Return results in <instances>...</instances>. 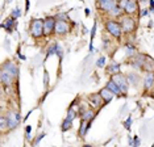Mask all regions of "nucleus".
<instances>
[{
	"label": "nucleus",
	"mask_w": 154,
	"mask_h": 147,
	"mask_svg": "<svg viewBox=\"0 0 154 147\" xmlns=\"http://www.w3.org/2000/svg\"><path fill=\"white\" fill-rule=\"evenodd\" d=\"M2 26L4 28L7 32H9V33H11V32L13 30V26H15V19H12V17H11V19H8L4 24H2Z\"/></svg>",
	"instance_id": "17"
},
{
	"label": "nucleus",
	"mask_w": 154,
	"mask_h": 147,
	"mask_svg": "<svg viewBox=\"0 0 154 147\" xmlns=\"http://www.w3.org/2000/svg\"><path fill=\"white\" fill-rule=\"evenodd\" d=\"M91 122H87V121H82V125H80V129H79V135L80 136H85L86 135V131L88 130Z\"/></svg>",
	"instance_id": "19"
},
{
	"label": "nucleus",
	"mask_w": 154,
	"mask_h": 147,
	"mask_svg": "<svg viewBox=\"0 0 154 147\" xmlns=\"http://www.w3.org/2000/svg\"><path fill=\"white\" fill-rule=\"evenodd\" d=\"M0 124H2V130H5V128H8V122H7L5 117L0 118Z\"/></svg>",
	"instance_id": "28"
},
{
	"label": "nucleus",
	"mask_w": 154,
	"mask_h": 147,
	"mask_svg": "<svg viewBox=\"0 0 154 147\" xmlns=\"http://www.w3.org/2000/svg\"><path fill=\"white\" fill-rule=\"evenodd\" d=\"M127 78H128L129 84H132V86H137V83H138V76H137V75L134 76V74L132 72V74H129Z\"/></svg>",
	"instance_id": "20"
},
{
	"label": "nucleus",
	"mask_w": 154,
	"mask_h": 147,
	"mask_svg": "<svg viewBox=\"0 0 154 147\" xmlns=\"http://www.w3.org/2000/svg\"><path fill=\"white\" fill-rule=\"evenodd\" d=\"M131 125H132V117H128V118H127V121L124 122L125 129H127V130H129V129H131Z\"/></svg>",
	"instance_id": "29"
},
{
	"label": "nucleus",
	"mask_w": 154,
	"mask_h": 147,
	"mask_svg": "<svg viewBox=\"0 0 154 147\" xmlns=\"http://www.w3.org/2000/svg\"><path fill=\"white\" fill-rule=\"evenodd\" d=\"M111 80H113V82L116 83L119 87H120L121 92H124V93L128 92L129 82H128V78L125 75H122V74H116V75H112Z\"/></svg>",
	"instance_id": "5"
},
{
	"label": "nucleus",
	"mask_w": 154,
	"mask_h": 147,
	"mask_svg": "<svg viewBox=\"0 0 154 147\" xmlns=\"http://www.w3.org/2000/svg\"><path fill=\"white\" fill-rule=\"evenodd\" d=\"M11 16H12V19H17V17L21 16V12H20L19 8H15V9L12 10V15Z\"/></svg>",
	"instance_id": "27"
},
{
	"label": "nucleus",
	"mask_w": 154,
	"mask_h": 147,
	"mask_svg": "<svg viewBox=\"0 0 154 147\" xmlns=\"http://www.w3.org/2000/svg\"><path fill=\"white\" fill-rule=\"evenodd\" d=\"M26 139H29L30 136H29V134H30V131H32V128H30V126H26Z\"/></svg>",
	"instance_id": "32"
},
{
	"label": "nucleus",
	"mask_w": 154,
	"mask_h": 147,
	"mask_svg": "<svg viewBox=\"0 0 154 147\" xmlns=\"http://www.w3.org/2000/svg\"><path fill=\"white\" fill-rule=\"evenodd\" d=\"M3 71H5V72H8L9 75H12L13 78H17V74H19V68H17V66L13 62H7L3 64V67H2Z\"/></svg>",
	"instance_id": "8"
},
{
	"label": "nucleus",
	"mask_w": 154,
	"mask_h": 147,
	"mask_svg": "<svg viewBox=\"0 0 154 147\" xmlns=\"http://www.w3.org/2000/svg\"><path fill=\"white\" fill-rule=\"evenodd\" d=\"M106 87H107V88L109 89V91H111V92L113 93V94H120V93H121L120 87H119L117 84L113 82V80H109V82L107 83V86H106Z\"/></svg>",
	"instance_id": "14"
},
{
	"label": "nucleus",
	"mask_w": 154,
	"mask_h": 147,
	"mask_svg": "<svg viewBox=\"0 0 154 147\" xmlns=\"http://www.w3.org/2000/svg\"><path fill=\"white\" fill-rule=\"evenodd\" d=\"M148 15H149V9H148V8L142 9V12L140 13V16H148Z\"/></svg>",
	"instance_id": "33"
},
{
	"label": "nucleus",
	"mask_w": 154,
	"mask_h": 147,
	"mask_svg": "<svg viewBox=\"0 0 154 147\" xmlns=\"http://www.w3.org/2000/svg\"><path fill=\"white\" fill-rule=\"evenodd\" d=\"M75 112L72 110V108H70L69 112H67V117H66V120H69V121H74L75 120Z\"/></svg>",
	"instance_id": "24"
},
{
	"label": "nucleus",
	"mask_w": 154,
	"mask_h": 147,
	"mask_svg": "<svg viewBox=\"0 0 154 147\" xmlns=\"http://www.w3.org/2000/svg\"><path fill=\"white\" fill-rule=\"evenodd\" d=\"M137 10H138L137 2H136V0H128V2H127V5H125L124 12L127 13V15L132 16V15H134V13L137 12Z\"/></svg>",
	"instance_id": "10"
},
{
	"label": "nucleus",
	"mask_w": 154,
	"mask_h": 147,
	"mask_svg": "<svg viewBox=\"0 0 154 147\" xmlns=\"http://www.w3.org/2000/svg\"><path fill=\"white\" fill-rule=\"evenodd\" d=\"M57 49H58V44H53L48 49V55H53L57 54Z\"/></svg>",
	"instance_id": "23"
},
{
	"label": "nucleus",
	"mask_w": 154,
	"mask_h": 147,
	"mask_svg": "<svg viewBox=\"0 0 154 147\" xmlns=\"http://www.w3.org/2000/svg\"><path fill=\"white\" fill-rule=\"evenodd\" d=\"M5 118H7V122H8V129H9V130L16 129L17 126H19L20 121H21L20 114L17 113V112H15V110H9L8 113H7Z\"/></svg>",
	"instance_id": "4"
},
{
	"label": "nucleus",
	"mask_w": 154,
	"mask_h": 147,
	"mask_svg": "<svg viewBox=\"0 0 154 147\" xmlns=\"http://www.w3.org/2000/svg\"><path fill=\"white\" fill-rule=\"evenodd\" d=\"M104 64H106V57H100L96 62V66L99 68H101V67H104Z\"/></svg>",
	"instance_id": "25"
},
{
	"label": "nucleus",
	"mask_w": 154,
	"mask_h": 147,
	"mask_svg": "<svg viewBox=\"0 0 154 147\" xmlns=\"http://www.w3.org/2000/svg\"><path fill=\"white\" fill-rule=\"evenodd\" d=\"M106 29H107V32L111 34V36H113L116 38L120 37L121 33H122L120 22H116V21H113V20H108L106 22Z\"/></svg>",
	"instance_id": "3"
},
{
	"label": "nucleus",
	"mask_w": 154,
	"mask_h": 147,
	"mask_svg": "<svg viewBox=\"0 0 154 147\" xmlns=\"http://www.w3.org/2000/svg\"><path fill=\"white\" fill-rule=\"evenodd\" d=\"M55 22L57 20L54 17H48L46 20H44V36H50L55 30Z\"/></svg>",
	"instance_id": "6"
},
{
	"label": "nucleus",
	"mask_w": 154,
	"mask_h": 147,
	"mask_svg": "<svg viewBox=\"0 0 154 147\" xmlns=\"http://www.w3.org/2000/svg\"><path fill=\"white\" fill-rule=\"evenodd\" d=\"M101 96L100 94H91L90 96V101H91V104L94 105V106H100L101 105Z\"/></svg>",
	"instance_id": "18"
},
{
	"label": "nucleus",
	"mask_w": 154,
	"mask_h": 147,
	"mask_svg": "<svg viewBox=\"0 0 154 147\" xmlns=\"http://www.w3.org/2000/svg\"><path fill=\"white\" fill-rule=\"evenodd\" d=\"M122 12H124V10H122V9L120 8V7H119V5H117V7H115V8H113V9H112V10H111V12H109V13H111V16L119 17V16H121V13H122Z\"/></svg>",
	"instance_id": "22"
},
{
	"label": "nucleus",
	"mask_w": 154,
	"mask_h": 147,
	"mask_svg": "<svg viewBox=\"0 0 154 147\" xmlns=\"http://www.w3.org/2000/svg\"><path fill=\"white\" fill-rule=\"evenodd\" d=\"M125 49H127V54L128 55H133L136 52V49L133 47V46H131V45H127V46H125Z\"/></svg>",
	"instance_id": "26"
},
{
	"label": "nucleus",
	"mask_w": 154,
	"mask_h": 147,
	"mask_svg": "<svg viewBox=\"0 0 154 147\" xmlns=\"http://www.w3.org/2000/svg\"><path fill=\"white\" fill-rule=\"evenodd\" d=\"M95 117V112L92 109H87L82 113V121H87V122H91Z\"/></svg>",
	"instance_id": "16"
},
{
	"label": "nucleus",
	"mask_w": 154,
	"mask_h": 147,
	"mask_svg": "<svg viewBox=\"0 0 154 147\" xmlns=\"http://www.w3.org/2000/svg\"><path fill=\"white\" fill-rule=\"evenodd\" d=\"M30 34L34 38H40L41 36H44V20L36 19L32 21V24H30Z\"/></svg>",
	"instance_id": "2"
},
{
	"label": "nucleus",
	"mask_w": 154,
	"mask_h": 147,
	"mask_svg": "<svg viewBox=\"0 0 154 147\" xmlns=\"http://www.w3.org/2000/svg\"><path fill=\"white\" fill-rule=\"evenodd\" d=\"M99 94L101 96V99L104 100V103H106V104H107V103H109V101H111L112 99H113V96H115V94L112 93L111 91L107 88V87H106V88H103V89H101L100 92H99Z\"/></svg>",
	"instance_id": "12"
},
{
	"label": "nucleus",
	"mask_w": 154,
	"mask_h": 147,
	"mask_svg": "<svg viewBox=\"0 0 154 147\" xmlns=\"http://www.w3.org/2000/svg\"><path fill=\"white\" fill-rule=\"evenodd\" d=\"M44 136H45V134H41V135H38V138L36 139V142H34V145H36V146H37V145H38V142H40V141H41V139H42V138H44Z\"/></svg>",
	"instance_id": "34"
},
{
	"label": "nucleus",
	"mask_w": 154,
	"mask_h": 147,
	"mask_svg": "<svg viewBox=\"0 0 154 147\" xmlns=\"http://www.w3.org/2000/svg\"><path fill=\"white\" fill-rule=\"evenodd\" d=\"M71 128H72V121H69V120H66V118H65V121L62 122V126H61L62 131H67Z\"/></svg>",
	"instance_id": "21"
},
{
	"label": "nucleus",
	"mask_w": 154,
	"mask_h": 147,
	"mask_svg": "<svg viewBox=\"0 0 154 147\" xmlns=\"http://www.w3.org/2000/svg\"><path fill=\"white\" fill-rule=\"evenodd\" d=\"M119 3L117 0H108V2H104V3H100L99 4V8L101 10H106V12H111L115 7H117Z\"/></svg>",
	"instance_id": "11"
},
{
	"label": "nucleus",
	"mask_w": 154,
	"mask_h": 147,
	"mask_svg": "<svg viewBox=\"0 0 154 147\" xmlns=\"http://www.w3.org/2000/svg\"><path fill=\"white\" fill-rule=\"evenodd\" d=\"M154 86V71H148L143 78V88L145 89H152Z\"/></svg>",
	"instance_id": "9"
},
{
	"label": "nucleus",
	"mask_w": 154,
	"mask_h": 147,
	"mask_svg": "<svg viewBox=\"0 0 154 147\" xmlns=\"http://www.w3.org/2000/svg\"><path fill=\"white\" fill-rule=\"evenodd\" d=\"M83 147H92V146H90V145H85V146H83Z\"/></svg>",
	"instance_id": "37"
},
{
	"label": "nucleus",
	"mask_w": 154,
	"mask_h": 147,
	"mask_svg": "<svg viewBox=\"0 0 154 147\" xmlns=\"http://www.w3.org/2000/svg\"><path fill=\"white\" fill-rule=\"evenodd\" d=\"M0 79H2V83L4 84V86H11L15 78H13L12 75H9L8 72H5V71H3V70H2V74H0Z\"/></svg>",
	"instance_id": "13"
},
{
	"label": "nucleus",
	"mask_w": 154,
	"mask_h": 147,
	"mask_svg": "<svg viewBox=\"0 0 154 147\" xmlns=\"http://www.w3.org/2000/svg\"><path fill=\"white\" fill-rule=\"evenodd\" d=\"M96 2H97V3H99V4H100V3H104V2H108V0H96Z\"/></svg>",
	"instance_id": "36"
},
{
	"label": "nucleus",
	"mask_w": 154,
	"mask_h": 147,
	"mask_svg": "<svg viewBox=\"0 0 154 147\" xmlns=\"http://www.w3.org/2000/svg\"><path fill=\"white\" fill-rule=\"evenodd\" d=\"M107 74L109 75H116V74H120V64L119 63H111L107 67Z\"/></svg>",
	"instance_id": "15"
},
{
	"label": "nucleus",
	"mask_w": 154,
	"mask_h": 147,
	"mask_svg": "<svg viewBox=\"0 0 154 147\" xmlns=\"http://www.w3.org/2000/svg\"><path fill=\"white\" fill-rule=\"evenodd\" d=\"M95 32H96V22H94L92 30H91V40H94V37H95Z\"/></svg>",
	"instance_id": "30"
},
{
	"label": "nucleus",
	"mask_w": 154,
	"mask_h": 147,
	"mask_svg": "<svg viewBox=\"0 0 154 147\" xmlns=\"http://www.w3.org/2000/svg\"><path fill=\"white\" fill-rule=\"evenodd\" d=\"M120 25H121V29L124 33H131L136 28V21L132 16L127 15V16H122L120 19Z\"/></svg>",
	"instance_id": "1"
},
{
	"label": "nucleus",
	"mask_w": 154,
	"mask_h": 147,
	"mask_svg": "<svg viewBox=\"0 0 154 147\" xmlns=\"http://www.w3.org/2000/svg\"><path fill=\"white\" fill-rule=\"evenodd\" d=\"M57 55L59 58H62V55H63V51H62V49H61V46L58 45V49H57Z\"/></svg>",
	"instance_id": "31"
},
{
	"label": "nucleus",
	"mask_w": 154,
	"mask_h": 147,
	"mask_svg": "<svg viewBox=\"0 0 154 147\" xmlns=\"http://www.w3.org/2000/svg\"><path fill=\"white\" fill-rule=\"evenodd\" d=\"M70 30V26L67 24V21L65 20H57V22H55V33L59 34V36H62V34H67Z\"/></svg>",
	"instance_id": "7"
},
{
	"label": "nucleus",
	"mask_w": 154,
	"mask_h": 147,
	"mask_svg": "<svg viewBox=\"0 0 154 147\" xmlns=\"http://www.w3.org/2000/svg\"><path fill=\"white\" fill-rule=\"evenodd\" d=\"M45 84H48V74H45Z\"/></svg>",
	"instance_id": "35"
}]
</instances>
